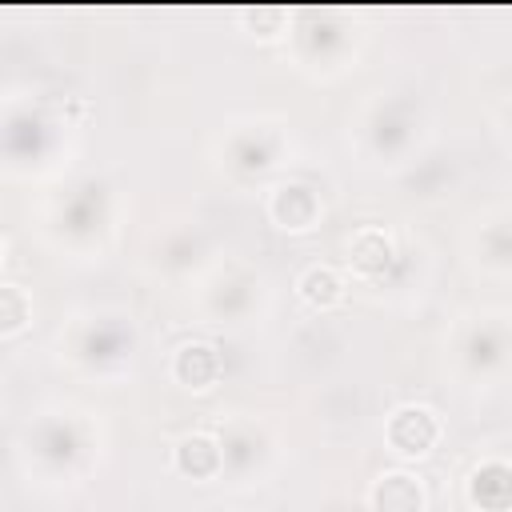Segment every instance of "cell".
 I'll use <instances>...</instances> for the list:
<instances>
[{
  "mask_svg": "<svg viewBox=\"0 0 512 512\" xmlns=\"http://www.w3.org/2000/svg\"><path fill=\"white\" fill-rule=\"evenodd\" d=\"M440 436V424L428 408H400L392 420H388V440L396 444V452H408V456H420L436 444Z\"/></svg>",
  "mask_w": 512,
  "mask_h": 512,
  "instance_id": "1",
  "label": "cell"
},
{
  "mask_svg": "<svg viewBox=\"0 0 512 512\" xmlns=\"http://www.w3.org/2000/svg\"><path fill=\"white\" fill-rule=\"evenodd\" d=\"M372 508L376 512H420L424 508V492L412 476L404 472H388L380 476V484L372 488Z\"/></svg>",
  "mask_w": 512,
  "mask_h": 512,
  "instance_id": "2",
  "label": "cell"
},
{
  "mask_svg": "<svg viewBox=\"0 0 512 512\" xmlns=\"http://www.w3.org/2000/svg\"><path fill=\"white\" fill-rule=\"evenodd\" d=\"M388 256H392V244H388V236H380V232H360V236L352 240V260H356L360 272L384 268Z\"/></svg>",
  "mask_w": 512,
  "mask_h": 512,
  "instance_id": "3",
  "label": "cell"
},
{
  "mask_svg": "<svg viewBox=\"0 0 512 512\" xmlns=\"http://www.w3.org/2000/svg\"><path fill=\"white\" fill-rule=\"evenodd\" d=\"M300 296L312 300V304H336L340 300V276L332 268H308L300 276Z\"/></svg>",
  "mask_w": 512,
  "mask_h": 512,
  "instance_id": "4",
  "label": "cell"
},
{
  "mask_svg": "<svg viewBox=\"0 0 512 512\" xmlns=\"http://www.w3.org/2000/svg\"><path fill=\"white\" fill-rule=\"evenodd\" d=\"M176 464H180L184 472L204 476V472L216 468V444H212L208 436H188V440L176 448Z\"/></svg>",
  "mask_w": 512,
  "mask_h": 512,
  "instance_id": "5",
  "label": "cell"
},
{
  "mask_svg": "<svg viewBox=\"0 0 512 512\" xmlns=\"http://www.w3.org/2000/svg\"><path fill=\"white\" fill-rule=\"evenodd\" d=\"M4 304H8V316H4V332H16V328H20V304H16V288H12V284L4 288Z\"/></svg>",
  "mask_w": 512,
  "mask_h": 512,
  "instance_id": "6",
  "label": "cell"
}]
</instances>
